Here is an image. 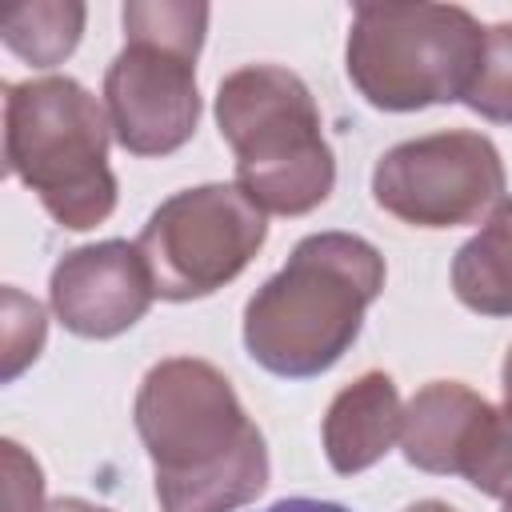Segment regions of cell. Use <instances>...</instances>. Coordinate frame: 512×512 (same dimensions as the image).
I'll list each match as a JSON object with an SVG mask.
<instances>
[{"instance_id":"6da1fadb","label":"cell","mask_w":512,"mask_h":512,"mask_svg":"<svg viewBox=\"0 0 512 512\" xmlns=\"http://www.w3.org/2000/svg\"><path fill=\"white\" fill-rule=\"evenodd\" d=\"M132 416L164 512H236L264 492V436L208 360L172 356L148 368Z\"/></svg>"},{"instance_id":"7a4b0ae2","label":"cell","mask_w":512,"mask_h":512,"mask_svg":"<svg viewBox=\"0 0 512 512\" xmlns=\"http://www.w3.org/2000/svg\"><path fill=\"white\" fill-rule=\"evenodd\" d=\"M380 288L384 256L368 240L352 232H312L248 300L244 348L272 376H320L352 348Z\"/></svg>"},{"instance_id":"3957f363","label":"cell","mask_w":512,"mask_h":512,"mask_svg":"<svg viewBox=\"0 0 512 512\" xmlns=\"http://www.w3.org/2000/svg\"><path fill=\"white\" fill-rule=\"evenodd\" d=\"M216 124L236 152V188L276 216L320 208L336 184L320 108L308 84L276 64H248L220 80Z\"/></svg>"},{"instance_id":"277c9868","label":"cell","mask_w":512,"mask_h":512,"mask_svg":"<svg viewBox=\"0 0 512 512\" xmlns=\"http://www.w3.org/2000/svg\"><path fill=\"white\" fill-rule=\"evenodd\" d=\"M108 128L96 96L68 76L20 80L4 92V160L68 232L96 228L116 208Z\"/></svg>"},{"instance_id":"5b68a950","label":"cell","mask_w":512,"mask_h":512,"mask_svg":"<svg viewBox=\"0 0 512 512\" xmlns=\"http://www.w3.org/2000/svg\"><path fill=\"white\" fill-rule=\"evenodd\" d=\"M204 28V4H124V52L104 72V112L124 152L168 156L192 140Z\"/></svg>"},{"instance_id":"8992f818","label":"cell","mask_w":512,"mask_h":512,"mask_svg":"<svg viewBox=\"0 0 512 512\" xmlns=\"http://www.w3.org/2000/svg\"><path fill=\"white\" fill-rule=\"evenodd\" d=\"M344 56L372 108L416 112L464 100L484 56V28L456 4H360Z\"/></svg>"},{"instance_id":"52a82bcc","label":"cell","mask_w":512,"mask_h":512,"mask_svg":"<svg viewBox=\"0 0 512 512\" xmlns=\"http://www.w3.org/2000/svg\"><path fill=\"white\" fill-rule=\"evenodd\" d=\"M264 236V212L236 184H200L168 196L136 248L160 300H200L236 280Z\"/></svg>"},{"instance_id":"ba28073f","label":"cell","mask_w":512,"mask_h":512,"mask_svg":"<svg viewBox=\"0 0 512 512\" xmlns=\"http://www.w3.org/2000/svg\"><path fill=\"white\" fill-rule=\"evenodd\" d=\"M504 192V164L480 132H436L388 148L372 168L376 204L416 228L480 220Z\"/></svg>"},{"instance_id":"9c48e42d","label":"cell","mask_w":512,"mask_h":512,"mask_svg":"<svg viewBox=\"0 0 512 512\" xmlns=\"http://www.w3.org/2000/svg\"><path fill=\"white\" fill-rule=\"evenodd\" d=\"M52 312L56 320L88 340L128 332L152 304V280L144 256L128 240H100L68 252L52 268Z\"/></svg>"},{"instance_id":"30bf717a","label":"cell","mask_w":512,"mask_h":512,"mask_svg":"<svg viewBox=\"0 0 512 512\" xmlns=\"http://www.w3.org/2000/svg\"><path fill=\"white\" fill-rule=\"evenodd\" d=\"M488 408L492 404L460 380L424 384L404 408V428H400L404 460L416 464L420 472L456 476Z\"/></svg>"},{"instance_id":"8fae6325","label":"cell","mask_w":512,"mask_h":512,"mask_svg":"<svg viewBox=\"0 0 512 512\" xmlns=\"http://www.w3.org/2000/svg\"><path fill=\"white\" fill-rule=\"evenodd\" d=\"M400 428H404V408L392 376L364 372L328 404L324 456L340 476L364 472L396 444Z\"/></svg>"},{"instance_id":"7c38bea8","label":"cell","mask_w":512,"mask_h":512,"mask_svg":"<svg viewBox=\"0 0 512 512\" xmlns=\"http://www.w3.org/2000/svg\"><path fill=\"white\" fill-rule=\"evenodd\" d=\"M452 292L480 316H512V196L500 200L488 224L456 252Z\"/></svg>"},{"instance_id":"4fadbf2b","label":"cell","mask_w":512,"mask_h":512,"mask_svg":"<svg viewBox=\"0 0 512 512\" xmlns=\"http://www.w3.org/2000/svg\"><path fill=\"white\" fill-rule=\"evenodd\" d=\"M80 32H84V4L76 0H32L0 16L4 44L32 68H52L64 56H72Z\"/></svg>"},{"instance_id":"5bb4252c","label":"cell","mask_w":512,"mask_h":512,"mask_svg":"<svg viewBox=\"0 0 512 512\" xmlns=\"http://www.w3.org/2000/svg\"><path fill=\"white\" fill-rule=\"evenodd\" d=\"M456 476H464L484 496L512 500V408L508 404L488 408Z\"/></svg>"},{"instance_id":"9a60e30c","label":"cell","mask_w":512,"mask_h":512,"mask_svg":"<svg viewBox=\"0 0 512 512\" xmlns=\"http://www.w3.org/2000/svg\"><path fill=\"white\" fill-rule=\"evenodd\" d=\"M464 104L484 120L512 124V24L484 28V56L464 92Z\"/></svg>"},{"instance_id":"2e32d148","label":"cell","mask_w":512,"mask_h":512,"mask_svg":"<svg viewBox=\"0 0 512 512\" xmlns=\"http://www.w3.org/2000/svg\"><path fill=\"white\" fill-rule=\"evenodd\" d=\"M44 348V308L16 288H4V380H16Z\"/></svg>"},{"instance_id":"e0dca14e","label":"cell","mask_w":512,"mask_h":512,"mask_svg":"<svg viewBox=\"0 0 512 512\" xmlns=\"http://www.w3.org/2000/svg\"><path fill=\"white\" fill-rule=\"evenodd\" d=\"M0 456H4V512H44L40 464L16 440H4Z\"/></svg>"},{"instance_id":"ac0fdd59","label":"cell","mask_w":512,"mask_h":512,"mask_svg":"<svg viewBox=\"0 0 512 512\" xmlns=\"http://www.w3.org/2000/svg\"><path fill=\"white\" fill-rule=\"evenodd\" d=\"M264 512H348L344 504H332V500H312V496H292V500H276L272 508Z\"/></svg>"},{"instance_id":"d6986e66","label":"cell","mask_w":512,"mask_h":512,"mask_svg":"<svg viewBox=\"0 0 512 512\" xmlns=\"http://www.w3.org/2000/svg\"><path fill=\"white\" fill-rule=\"evenodd\" d=\"M44 512H112V508H104V504H88V500H80V496H60V500H52Z\"/></svg>"},{"instance_id":"ffe728a7","label":"cell","mask_w":512,"mask_h":512,"mask_svg":"<svg viewBox=\"0 0 512 512\" xmlns=\"http://www.w3.org/2000/svg\"><path fill=\"white\" fill-rule=\"evenodd\" d=\"M500 380H504V404L512 408V348L504 356V368H500Z\"/></svg>"},{"instance_id":"44dd1931","label":"cell","mask_w":512,"mask_h":512,"mask_svg":"<svg viewBox=\"0 0 512 512\" xmlns=\"http://www.w3.org/2000/svg\"><path fill=\"white\" fill-rule=\"evenodd\" d=\"M404 512H456V508L444 504V500H420V504H412V508H404Z\"/></svg>"},{"instance_id":"7402d4cb","label":"cell","mask_w":512,"mask_h":512,"mask_svg":"<svg viewBox=\"0 0 512 512\" xmlns=\"http://www.w3.org/2000/svg\"><path fill=\"white\" fill-rule=\"evenodd\" d=\"M504 512H512V500H508V504H504Z\"/></svg>"}]
</instances>
